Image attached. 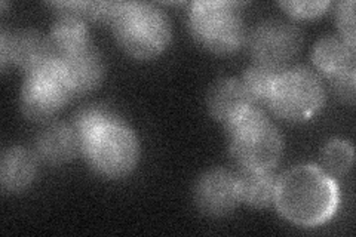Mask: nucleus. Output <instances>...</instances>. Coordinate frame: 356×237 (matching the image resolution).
<instances>
[{
    "instance_id": "f257e3e1",
    "label": "nucleus",
    "mask_w": 356,
    "mask_h": 237,
    "mask_svg": "<svg viewBox=\"0 0 356 237\" xmlns=\"http://www.w3.org/2000/svg\"><path fill=\"white\" fill-rule=\"evenodd\" d=\"M340 193L322 167L298 165L277 178L275 205L281 215L300 227H318L337 212Z\"/></svg>"
},
{
    "instance_id": "f03ea898",
    "label": "nucleus",
    "mask_w": 356,
    "mask_h": 237,
    "mask_svg": "<svg viewBox=\"0 0 356 237\" xmlns=\"http://www.w3.org/2000/svg\"><path fill=\"white\" fill-rule=\"evenodd\" d=\"M110 22L120 47L138 60L158 56L171 39L168 17L149 3L119 2Z\"/></svg>"
},
{
    "instance_id": "7ed1b4c3",
    "label": "nucleus",
    "mask_w": 356,
    "mask_h": 237,
    "mask_svg": "<svg viewBox=\"0 0 356 237\" xmlns=\"http://www.w3.org/2000/svg\"><path fill=\"white\" fill-rule=\"evenodd\" d=\"M230 152L242 169H273L281 161L280 131L257 107H248L227 125Z\"/></svg>"
},
{
    "instance_id": "20e7f679",
    "label": "nucleus",
    "mask_w": 356,
    "mask_h": 237,
    "mask_svg": "<svg viewBox=\"0 0 356 237\" xmlns=\"http://www.w3.org/2000/svg\"><path fill=\"white\" fill-rule=\"evenodd\" d=\"M81 154L104 178H124L140 159L137 135L119 117L108 120L81 142Z\"/></svg>"
},
{
    "instance_id": "39448f33",
    "label": "nucleus",
    "mask_w": 356,
    "mask_h": 237,
    "mask_svg": "<svg viewBox=\"0 0 356 237\" xmlns=\"http://www.w3.org/2000/svg\"><path fill=\"white\" fill-rule=\"evenodd\" d=\"M188 26L197 42L216 54L235 52L247 39L238 3L195 2L188 13Z\"/></svg>"
},
{
    "instance_id": "423d86ee",
    "label": "nucleus",
    "mask_w": 356,
    "mask_h": 237,
    "mask_svg": "<svg viewBox=\"0 0 356 237\" xmlns=\"http://www.w3.org/2000/svg\"><path fill=\"white\" fill-rule=\"evenodd\" d=\"M324 103V86L319 77L305 67L282 70L267 101L275 115L288 122H303L314 117Z\"/></svg>"
},
{
    "instance_id": "0eeeda50",
    "label": "nucleus",
    "mask_w": 356,
    "mask_h": 237,
    "mask_svg": "<svg viewBox=\"0 0 356 237\" xmlns=\"http://www.w3.org/2000/svg\"><path fill=\"white\" fill-rule=\"evenodd\" d=\"M73 95L58 58L26 73L21 89V107L31 120H47L67 104Z\"/></svg>"
},
{
    "instance_id": "6e6552de",
    "label": "nucleus",
    "mask_w": 356,
    "mask_h": 237,
    "mask_svg": "<svg viewBox=\"0 0 356 237\" xmlns=\"http://www.w3.org/2000/svg\"><path fill=\"white\" fill-rule=\"evenodd\" d=\"M302 40V33L289 22L266 21L254 28L248 44L257 64L282 69L298 52Z\"/></svg>"
},
{
    "instance_id": "1a4fd4ad",
    "label": "nucleus",
    "mask_w": 356,
    "mask_h": 237,
    "mask_svg": "<svg viewBox=\"0 0 356 237\" xmlns=\"http://www.w3.org/2000/svg\"><path fill=\"white\" fill-rule=\"evenodd\" d=\"M0 54L2 69L8 63H14L26 73L38 69L42 64L58 58L51 44L49 38H44L35 30H19L15 33L2 31L0 36Z\"/></svg>"
},
{
    "instance_id": "9d476101",
    "label": "nucleus",
    "mask_w": 356,
    "mask_h": 237,
    "mask_svg": "<svg viewBox=\"0 0 356 237\" xmlns=\"http://www.w3.org/2000/svg\"><path fill=\"white\" fill-rule=\"evenodd\" d=\"M195 202L209 217L227 215L241 202L238 175L221 167L208 171L195 187Z\"/></svg>"
},
{
    "instance_id": "9b49d317",
    "label": "nucleus",
    "mask_w": 356,
    "mask_h": 237,
    "mask_svg": "<svg viewBox=\"0 0 356 237\" xmlns=\"http://www.w3.org/2000/svg\"><path fill=\"white\" fill-rule=\"evenodd\" d=\"M60 64L73 95L91 92L104 77V63L99 52L86 44L85 48L61 56Z\"/></svg>"
},
{
    "instance_id": "f8f14e48",
    "label": "nucleus",
    "mask_w": 356,
    "mask_h": 237,
    "mask_svg": "<svg viewBox=\"0 0 356 237\" xmlns=\"http://www.w3.org/2000/svg\"><path fill=\"white\" fill-rule=\"evenodd\" d=\"M252 104L242 81L238 79H221L209 89L208 108L213 117L225 125Z\"/></svg>"
},
{
    "instance_id": "ddd939ff",
    "label": "nucleus",
    "mask_w": 356,
    "mask_h": 237,
    "mask_svg": "<svg viewBox=\"0 0 356 237\" xmlns=\"http://www.w3.org/2000/svg\"><path fill=\"white\" fill-rule=\"evenodd\" d=\"M36 150L42 161L58 165L70 161L76 153H81V145L73 126L52 123L39 133Z\"/></svg>"
},
{
    "instance_id": "4468645a",
    "label": "nucleus",
    "mask_w": 356,
    "mask_h": 237,
    "mask_svg": "<svg viewBox=\"0 0 356 237\" xmlns=\"http://www.w3.org/2000/svg\"><path fill=\"white\" fill-rule=\"evenodd\" d=\"M312 60L316 69L331 81L343 73L356 70L355 48L336 36L321 39L315 44Z\"/></svg>"
},
{
    "instance_id": "2eb2a0df",
    "label": "nucleus",
    "mask_w": 356,
    "mask_h": 237,
    "mask_svg": "<svg viewBox=\"0 0 356 237\" xmlns=\"http://www.w3.org/2000/svg\"><path fill=\"white\" fill-rule=\"evenodd\" d=\"M38 174L36 156L22 147H13L2 154L0 161V183L3 190L17 193L26 190Z\"/></svg>"
},
{
    "instance_id": "dca6fc26",
    "label": "nucleus",
    "mask_w": 356,
    "mask_h": 237,
    "mask_svg": "<svg viewBox=\"0 0 356 237\" xmlns=\"http://www.w3.org/2000/svg\"><path fill=\"white\" fill-rule=\"evenodd\" d=\"M49 40L58 58L85 48L89 42L83 18L69 10H60V15L52 26Z\"/></svg>"
},
{
    "instance_id": "f3484780",
    "label": "nucleus",
    "mask_w": 356,
    "mask_h": 237,
    "mask_svg": "<svg viewBox=\"0 0 356 237\" xmlns=\"http://www.w3.org/2000/svg\"><path fill=\"white\" fill-rule=\"evenodd\" d=\"M277 177L273 169H242L238 175L241 202L254 208H266L275 202Z\"/></svg>"
},
{
    "instance_id": "a211bd4d",
    "label": "nucleus",
    "mask_w": 356,
    "mask_h": 237,
    "mask_svg": "<svg viewBox=\"0 0 356 237\" xmlns=\"http://www.w3.org/2000/svg\"><path fill=\"white\" fill-rule=\"evenodd\" d=\"M284 69L255 64L243 74L242 83L252 103H267L277 76Z\"/></svg>"
},
{
    "instance_id": "6ab92c4d",
    "label": "nucleus",
    "mask_w": 356,
    "mask_h": 237,
    "mask_svg": "<svg viewBox=\"0 0 356 237\" xmlns=\"http://www.w3.org/2000/svg\"><path fill=\"white\" fill-rule=\"evenodd\" d=\"M118 117L113 111H111L106 106H86L76 115L74 119V131L77 133V138L81 142L88 138L94 131H97L99 126L104 125L108 120Z\"/></svg>"
},
{
    "instance_id": "aec40b11",
    "label": "nucleus",
    "mask_w": 356,
    "mask_h": 237,
    "mask_svg": "<svg viewBox=\"0 0 356 237\" xmlns=\"http://www.w3.org/2000/svg\"><path fill=\"white\" fill-rule=\"evenodd\" d=\"M322 163L331 174L348 172L353 165V147L344 140H331L322 149Z\"/></svg>"
},
{
    "instance_id": "412c9836",
    "label": "nucleus",
    "mask_w": 356,
    "mask_h": 237,
    "mask_svg": "<svg viewBox=\"0 0 356 237\" xmlns=\"http://www.w3.org/2000/svg\"><path fill=\"white\" fill-rule=\"evenodd\" d=\"M337 27L340 30L341 39L355 48V2L348 0L341 2L336 9Z\"/></svg>"
},
{
    "instance_id": "4be33fe9",
    "label": "nucleus",
    "mask_w": 356,
    "mask_h": 237,
    "mask_svg": "<svg viewBox=\"0 0 356 237\" xmlns=\"http://www.w3.org/2000/svg\"><path fill=\"white\" fill-rule=\"evenodd\" d=\"M280 5L296 18H315L325 13L330 2H281Z\"/></svg>"
},
{
    "instance_id": "5701e85b",
    "label": "nucleus",
    "mask_w": 356,
    "mask_h": 237,
    "mask_svg": "<svg viewBox=\"0 0 356 237\" xmlns=\"http://www.w3.org/2000/svg\"><path fill=\"white\" fill-rule=\"evenodd\" d=\"M355 81H356V70L343 73L337 77L332 79L334 89H336L337 95H340L344 101L355 99Z\"/></svg>"
}]
</instances>
